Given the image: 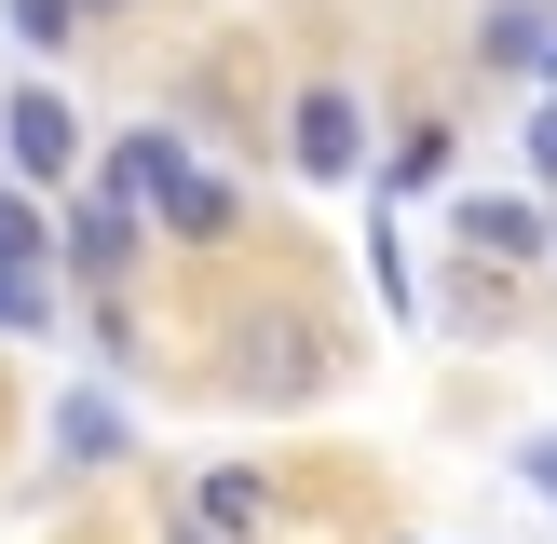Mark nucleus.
<instances>
[{"label":"nucleus","instance_id":"obj_1","mask_svg":"<svg viewBox=\"0 0 557 544\" xmlns=\"http://www.w3.org/2000/svg\"><path fill=\"white\" fill-rule=\"evenodd\" d=\"M123 190L163 218V232H190V245L232 232V190H218L205 163H190V136H163V123H150V136H123Z\"/></svg>","mask_w":557,"mask_h":544},{"label":"nucleus","instance_id":"obj_2","mask_svg":"<svg viewBox=\"0 0 557 544\" xmlns=\"http://www.w3.org/2000/svg\"><path fill=\"white\" fill-rule=\"evenodd\" d=\"M0 163H14L27 190H54L82 163V123H69V96L54 82H27V96H0Z\"/></svg>","mask_w":557,"mask_h":544},{"label":"nucleus","instance_id":"obj_3","mask_svg":"<svg viewBox=\"0 0 557 544\" xmlns=\"http://www.w3.org/2000/svg\"><path fill=\"white\" fill-rule=\"evenodd\" d=\"M136 218H150V205H136V190H96V205L69 218V259L96 272V286H123V272H136Z\"/></svg>","mask_w":557,"mask_h":544},{"label":"nucleus","instance_id":"obj_4","mask_svg":"<svg viewBox=\"0 0 557 544\" xmlns=\"http://www.w3.org/2000/svg\"><path fill=\"white\" fill-rule=\"evenodd\" d=\"M286 150H299V177H354V96L313 82V96L286 109Z\"/></svg>","mask_w":557,"mask_h":544},{"label":"nucleus","instance_id":"obj_5","mask_svg":"<svg viewBox=\"0 0 557 544\" xmlns=\"http://www.w3.org/2000/svg\"><path fill=\"white\" fill-rule=\"evenodd\" d=\"M462 245H476V259H544V218L504 205V190H476V205H462Z\"/></svg>","mask_w":557,"mask_h":544},{"label":"nucleus","instance_id":"obj_6","mask_svg":"<svg viewBox=\"0 0 557 544\" xmlns=\"http://www.w3.org/2000/svg\"><path fill=\"white\" fill-rule=\"evenodd\" d=\"M123 449V408L109 395H54V462H109Z\"/></svg>","mask_w":557,"mask_h":544},{"label":"nucleus","instance_id":"obj_7","mask_svg":"<svg viewBox=\"0 0 557 544\" xmlns=\"http://www.w3.org/2000/svg\"><path fill=\"white\" fill-rule=\"evenodd\" d=\"M544 41H557V14H531V0H504V14L476 27V54H490V69H544Z\"/></svg>","mask_w":557,"mask_h":544},{"label":"nucleus","instance_id":"obj_8","mask_svg":"<svg viewBox=\"0 0 557 544\" xmlns=\"http://www.w3.org/2000/svg\"><path fill=\"white\" fill-rule=\"evenodd\" d=\"M0 326H14V341H27V326H54V286H41V259H0Z\"/></svg>","mask_w":557,"mask_h":544},{"label":"nucleus","instance_id":"obj_9","mask_svg":"<svg viewBox=\"0 0 557 544\" xmlns=\"http://www.w3.org/2000/svg\"><path fill=\"white\" fill-rule=\"evenodd\" d=\"M205 517H218V531H259L272 490H259V477H205Z\"/></svg>","mask_w":557,"mask_h":544},{"label":"nucleus","instance_id":"obj_10","mask_svg":"<svg viewBox=\"0 0 557 544\" xmlns=\"http://www.w3.org/2000/svg\"><path fill=\"white\" fill-rule=\"evenodd\" d=\"M69 14H82V0H0V27H14V41H69Z\"/></svg>","mask_w":557,"mask_h":544},{"label":"nucleus","instance_id":"obj_11","mask_svg":"<svg viewBox=\"0 0 557 544\" xmlns=\"http://www.w3.org/2000/svg\"><path fill=\"white\" fill-rule=\"evenodd\" d=\"M0 259H41V218H27L14 190H0Z\"/></svg>","mask_w":557,"mask_h":544},{"label":"nucleus","instance_id":"obj_12","mask_svg":"<svg viewBox=\"0 0 557 544\" xmlns=\"http://www.w3.org/2000/svg\"><path fill=\"white\" fill-rule=\"evenodd\" d=\"M531 177H544V190H557V96H544V109H531Z\"/></svg>","mask_w":557,"mask_h":544},{"label":"nucleus","instance_id":"obj_13","mask_svg":"<svg viewBox=\"0 0 557 544\" xmlns=\"http://www.w3.org/2000/svg\"><path fill=\"white\" fill-rule=\"evenodd\" d=\"M517 477H531L544 504H557V435H531V449H517Z\"/></svg>","mask_w":557,"mask_h":544},{"label":"nucleus","instance_id":"obj_14","mask_svg":"<svg viewBox=\"0 0 557 544\" xmlns=\"http://www.w3.org/2000/svg\"><path fill=\"white\" fill-rule=\"evenodd\" d=\"M177 544H218V517H205V531H177Z\"/></svg>","mask_w":557,"mask_h":544},{"label":"nucleus","instance_id":"obj_15","mask_svg":"<svg viewBox=\"0 0 557 544\" xmlns=\"http://www.w3.org/2000/svg\"><path fill=\"white\" fill-rule=\"evenodd\" d=\"M544 82H557V41H544Z\"/></svg>","mask_w":557,"mask_h":544}]
</instances>
